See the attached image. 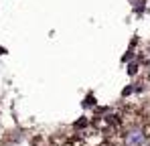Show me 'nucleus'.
<instances>
[{
  "label": "nucleus",
  "mask_w": 150,
  "mask_h": 146,
  "mask_svg": "<svg viewBox=\"0 0 150 146\" xmlns=\"http://www.w3.org/2000/svg\"><path fill=\"white\" fill-rule=\"evenodd\" d=\"M134 94V85H128V87H124V91H122V96H132Z\"/></svg>",
  "instance_id": "obj_4"
},
{
  "label": "nucleus",
  "mask_w": 150,
  "mask_h": 146,
  "mask_svg": "<svg viewBox=\"0 0 150 146\" xmlns=\"http://www.w3.org/2000/svg\"><path fill=\"white\" fill-rule=\"evenodd\" d=\"M75 128H77V130H81V128H89V122H87V118H79V120L75 122Z\"/></svg>",
  "instance_id": "obj_2"
},
{
  "label": "nucleus",
  "mask_w": 150,
  "mask_h": 146,
  "mask_svg": "<svg viewBox=\"0 0 150 146\" xmlns=\"http://www.w3.org/2000/svg\"><path fill=\"white\" fill-rule=\"evenodd\" d=\"M136 71H138V63H130V65H128V75H132V77H134Z\"/></svg>",
  "instance_id": "obj_3"
},
{
  "label": "nucleus",
  "mask_w": 150,
  "mask_h": 146,
  "mask_svg": "<svg viewBox=\"0 0 150 146\" xmlns=\"http://www.w3.org/2000/svg\"><path fill=\"white\" fill-rule=\"evenodd\" d=\"M122 146H150V134L146 126L134 124L122 134Z\"/></svg>",
  "instance_id": "obj_1"
}]
</instances>
